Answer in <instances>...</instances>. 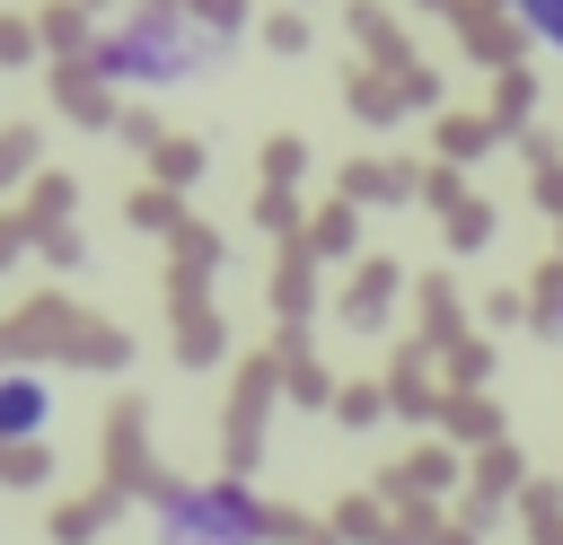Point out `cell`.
<instances>
[{
    "label": "cell",
    "instance_id": "7a4b0ae2",
    "mask_svg": "<svg viewBox=\"0 0 563 545\" xmlns=\"http://www.w3.org/2000/svg\"><path fill=\"white\" fill-rule=\"evenodd\" d=\"M185 26L167 18V9H150V18H132L114 44H106V70H123V79H185L194 62H202V44H176Z\"/></svg>",
    "mask_w": 563,
    "mask_h": 545
},
{
    "label": "cell",
    "instance_id": "3957f363",
    "mask_svg": "<svg viewBox=\"0 0 563 545\" xmlns=\"http://www.w3.org/2000/svg\"><path fill=\"white\" fill-rule=\"evenodd\" d=\"M53 413V387L44 378H0V440H35Z\"/></svg>",
    "mask_w": 563,
    "mask_h": 545
},
{
    "label": "cell",
    "instance_id": "5b68a950",
    "mask_svg": "<svg viewBox=\"0 0 563 545\" xmlns=\"http://www.w3.org/2000/svg\"><path fill=\"white\" fill-rule=\"evenodd\" d=\"M554 325H563V316H554Z\"/></svg>",
    "mask_w": 563,
    "mask_h": 545
},
{
    "label": "cell",
    "instance_id": "6da1fadb",
    "mask_svg": "<svg viewBox=\"0 0 563 545\" xmlns=\"http://www.w3.org/2000/svg\"><path fill=\"white\" fill-rule=\"evenodd\" d=\"M158 545H264V510L238 483H202L158 510Z\"/></svg>",
    "mask_w": 563,
    "mask_h": 545
},
{
    "label": "cell",
    "instance_id": "277c9868",
    "mask_svg": "<svg viewBox=\"0 0 563 545\" xmlns=\"http://www.w3.org/2000/svg\"><path fill=\"white\" fill-rule=\"evenodd\" d=\"M519 26H528L537 44H554V53H563V0H519Z\"/></svg>",
    "mask_w": 563,
    "mask_h": 545
}]
</instances>
